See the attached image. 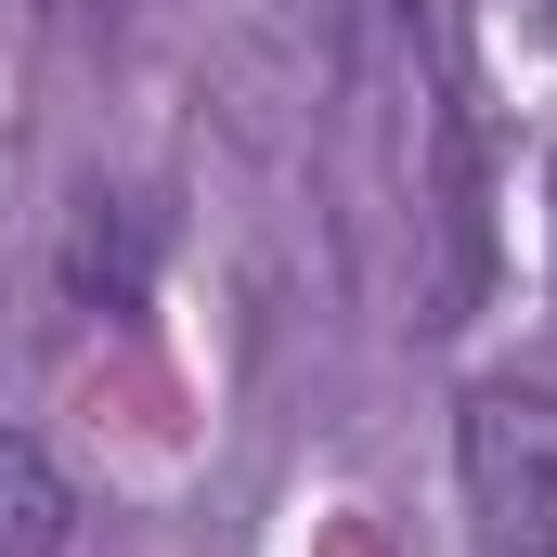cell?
Listing matches in <instances>:
<instances>
[{"label":"cell","instance_id":"1","mask_svg":"<svg viewBox=\"0 0 557 557\" xmlns=\"http://www.w3.org/2000/svg\"><path fill=\"white\" fill-rule=\"evenodd\" d=\"M454 480L493 557H557V389H467Z\"/></svg>","mask_w":557,"mask_h":557},{"label":"cell","instance_id":"2","mask_svg":"<svg viewBox=\"0 0 557 557\" xmlns=\"http://www.w3.org/2000/svg\"><path fill=\"white\" fill-rule=\"evenodd\" d=\"M0 557H65V480L26 428H0Z\"/></svg>","mask_w":557,"mask_h":557}]
</instances>
